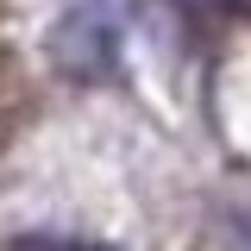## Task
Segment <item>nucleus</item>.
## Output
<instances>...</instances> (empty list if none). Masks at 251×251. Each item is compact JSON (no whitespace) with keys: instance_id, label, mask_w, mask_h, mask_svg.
I'll return each instance as SVG.
<instances>
[{"instance_id":"nucleus-1","label":"nucleus","mask_w":251,"mask_h":251,"mask_svg":"<svg viewBox=\"0 0 251 251\" xmlns=\"http://www.w3.org/2000/svg\"><path fill=\"white\" fill-rule=\"evenodd\" d=\"M57 63L69 69V75H82V82H94V75H107V63H113V25L100 19V13H69L57 25Z\"/></svg>"}]
</instances>
